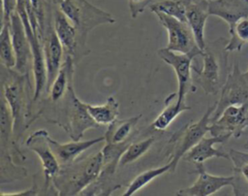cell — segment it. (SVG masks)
Returning a JSON list of instances; mask_svg holds the SVG:
<instances>
[{
	"label": "cell",
	"mask_w": 248,
	"mask_h": 196,
	"mask_svg": "<svg viewBox=\"0 0 248 196\" xmlns=\"http://www.w3.org/2000/svg\"><path fill=\"white\" fill-rule=\"evenodd\" d=\"M170 172V162L166 165L157 167V168H152L145 170L139 174L128 185L127 189L124 191L123 195L124 196H131L136 194L139 190H140L142 187L146 186L149 184L153 180L157 179L158 177Z\"/></svg>",
	"instance_id": "25"
},
{
	"label": "cell",
	"mask_w": 248,
	"mask_h": 196,
	"mask_svg": "<svg viewBox=\"0 0 248 196\" xmlns=\"http://www.w3.org/2000/svg\"><path fill=\"white\" fill-rule=\"evenodd\" d=\"M54 105L53 114L46 117V120L63 128L72 140L80 141L87 130L98 128L99 124L90 115L86 103L77 96L74 84L69 87L65 97Z\"/></svg>",
	"instance_id": "2"
},
{
	"label": "cell",
	"mask_w": 248,
	"mask_h": 196,
	"mask_svg": "<svg viewBox=\"0 0 248 196\" xmlns=\"http://www.w3.org/2000/svg\"><path fill=\"white\" fill-rule=\"evenodd\" d=\"M155 15L168 32V45L166 47L168 49L188 53L200 49L196 43L192 29L187 22L163 13H156Z\"/></svg>",
	"instance_id": "10"
},
{
	"label": "cell",
	"mask_w": 248,
	"mask_h": 196,
	"mask_svg": "<svg viewBox=\"0 0 248 196\" xmlns=\"http://www.w3.org/2000/svg\"><path fill=\"white\" fill-rule=\"evenodd\" d=\"M156 0H128L130 14L133 18H137L145 8L149 7Z\"/></svg>",
	"instance_id": "30"
},
{
	"label": "cell",
	"mask_w": 248,
	"mask_h": 196,
	"mask_svg": "<svg viewBox=\"0 0 248 196\" xmlns=\"http://www.w3.org/2000/svg\"><path fill=\"white\" fill-rule=\"evenodd\" d=\"M230 40L224 47L227 52L234 50L240 51L242 47L248 44V16L238 19L231 28H229Z\"/></svg>",
	"instance_id": "26"
},
{
	"label": "cell",
	"mask_w": 248,
	"mask_h": 196,
	"mask_svg": "<svg viewBox=\"0 0 248 196\" xmlns=\"http://www.w3.org/2000/svg\"><path fill=\"white\" fill-rule=\"evenodd\" d=\"M154 137H148L139 142H132L121 155L119 160V166H127L140 159L150 149L151 146L154 144Z\"/></svg>",
	"instance_id": "29"
},
{
	"label": "cell",
	"mask_w": 248,
	"mask_h": 196,
	"mask_svg": "<svg viewBox=\"0 0 248 196\" xmlns=\"http://www.w3.org/2000/svg\"><path fill=\"white\" fill-rule=\"evenodd\" d=\"M186 3L187 23L192 29L196 43L201 49L206 46L204 40V28L208 13V1L206 0H184Z\"/></svg>",
	"instance_id": "17"
},
{
	"label": "cell",
	"mask_w": 248,
	"mask_h": 196,
	"mask_svg": "<svg viewBox=\"0 0 248 196\" xmlns=\"http://www.w3.org/2000/svg\"><path fill=\"white\" fill-rule=\"evenodd\" d=\"M196 165L195 173L198 178L194 183L188 187L177 190L176 195L182 196H209L219 191L225 186H232L234 182V176H214L206 172L203 163Z\"/></svg>",
	"instance_id": "15"
},
{
	"label": "cell",
	"mask_w": 248,
	"mask_h": 196,
	"mask_svg": "<svg viewBox=\"0 0 248 196\" xmlns=\"http://www.w3.org/2000/svg\"><path fill=\"white\" fill-rule=\"evenodd\" d=\"M215 110V104L206 109L202 116L196 122H190L184 125L180 130L175 132L170 140L171 150H170V173H174L179 160L195 145H197L207 132L211 124V116Z\"/></svg>",
	"instance_id": "5"
},
{
	"label": "cell",
	"mask_w": 248,
	"mask_h": 196,
	"mask_svg": "<svg viewBox=\"0 0 248 196\" xmlns=\"http://www.w3.org/2000/svg\"><path fill=\"white\" fill-rule=\"evenodd\" d=\"M149 10L156 13H163L165 15L173 16L181 21L187 22L186 18V3L184 0H160L153 2Z\"/></svg>",
	"instance_id": "27"
},
{
	"label": "cell",
	"mask_w": 248,
	"mask_h": 196,
	"mask_svg": "<svg viewBox=\"0 0 248 196\" xmlns=\"http://www.w3.org/2000/svg\"><path fill=\"white\" fill-rule=\"evenodd\" d=\"M232 136L229 134L218 135L206 138L203 137L197 145H195L188 152L184 154L182 159L187 162H191L194 164L203 163L207 159L217 157V158H225L230 159L229 152H226L223 149L214 147L216 144H225Z\"/></svg>",
	"instance_id": "16"
},
{
	"label": "cell",
	"mask_w": 248,
	"mask_h": 196,
	"mask_svg": "<svg viewBox=\"0 0 248 196\" xmlns=\"http://www.w3.org/2000/svg\"><path fill=\"white\" fill-rule=\"evenodd\" d=\"M50 4H52V5H56V2H57V0H47Z\"/></svg>",
	"instance_id": "33"
},
{
	"label": "cell",
	"mask_w": 248,
	"mask_h": 196,
	"mask_svg": "<svg viewBox=\"0 0 248 196\" xmlns=\"http://www.w3.org/2000/svg\"><path fill=\"white\" fill-rule=\"evenodd\" d=\"M244 73V76H245V78L247 79V81H248V69H247V71H245V72H243Z\"/></svg>",
	"instance_id": "34"
},
{
	"label": "cell",
	"mask_w": 248,
	"mask_h": 196,
	"mask_svg": "<svg viewBox=\"0 0 248 196\" xmlns=\"http://www.w3.org/2000/svg\"><path fill=\"white\" fill-rule=\"evenodd\" d=\"M39 187L36 183V181L34 180L33 182V185L28 188V189H25L24 191H19V192H1V196H35V195H38L39 194Z\"/></svg>",
	"instance_id": "32"
},
{
	"label": "cell",
	"mask_w": 248,
	"mask_h": 196,
	"mask_svg": "<svg viewBox=\"0 0 248 196\" xmlns=\"http://www.w3.org/2000/svg\"><path fill=\"white\" fill-rule=\"evenodd\" d=\"M141 117V114L135 115L126 119H115L108 124L107 131L105 132V142L108 144H118L125 142L131 138L134 128L138 124Z\"/></svg>",
	"instance_id": "23"
},
{
	"label": "cell",
	"mask_w": 248,
	"mask_h": 196,
	"mask_svg": "<svg viewBox=\"0 0 248 196\" xmlns=\"http://www.w3.org/2000/svg\"><path fill=\"white\" fill-rule=\"evenodd\" d=\"M206 1H210V0H206Z\"/></svg>",
	"instance_id": "36"
},
{
	"label": "cell",
	"mask_w": 248,
	"mask_h": 196,
	"mask_svg": "<svg viewBox=\"0 0 248 196\" xmlns=\"http://www.w3.org/2000/svg\"><path fill=\"white\" fill-rule=\"evenodd\" d=\"M76 26L80 41L86 46L87 35L103 24L115 23L116 19L108 12L88 0H57L55 5Z\"/></svg>",
	"instance_id": "4"
},
{
	"label": "cell",
	"mask_w": 248,
	"mask_h": 196,
	"mask_svg": "<svg viewBox=\"0 0 248 196\" xmlns=\"http://www.w3.org/2000/svg\"><path fill=\"white\" fill-rule=\"evenodd\" d=\"M1 95L5 98L14 118L15 141L18 142L28 126L36 119L32 114L33 95L30 96L29 75H22L15 69L2 65Z\"/></svg>",
	"instance_id": "1"
},
{
	"label": "cell",
	"mask_w": 248,
	"mask_h": 196,
	"mask_svg": "<svg viewBox=\"0 0 248 196\" xmlns=\"http://www.w3.org/2000/svg\"><path fill=\"white\" fill-rule=\"evenodd\" d=\"M248 102V81L240 70L238 62H234L232 70L221 87L219 100L215 103V110L211 116V122L216 120L223 111L232 105H241Z\"/></svg>",
	"instance_id": "6"
},
{
	"label": "cell",
	"mask_w": 248,
	"mask_h": 196,
	"mask_svg": "<svg viewBox=\"0 0 248 196\" xmlns=\"http://www.w3.org/2000/svg\"><path fill=\"white\" fill-rule=\"evenodd\" d=\"M208 13L223 19L231 28L238 19L248 16V0H210Z\"/></svg>",
	"instance_id": "18"
},
{
	"label": "cell",
	"mask_w": 248,
	"mask_h": 196,
	"mask_svg": "<svg viewBox=\"0 0 248 196\" xmlns=\"http://www.w3.org/2000/svg\"><path fill=\"white\" fill-rule=\"evenodd\" d=\"M156 1H157V0H156Z\"/></svg>",
	"instance_id": "37"
},
{
	"label": "cell",
	"mask_w": 248,
	"mask_h": 196,
	"mask_svg": "<svg viewBox=\"0 0 248 196\" xmlns=\"http://www.w3.org/2000/svg\"><path fill=\"white\" fill-rule=\"evenodd\" d=\"M202 57V68L193 66L196 74V82L205 94H216L221 90V61L218 54L210 46H205L201 55Z\"/></svg>",
	"instance_id": "12"
},
{
	"label": "cell",
	"mask_w": 248,
	"mask_h": 196,
	"mask_svg": "<svg viewBox=\"0 0 248 196\" xmlns=\"http://www.w3.org/2000/svg\"><path fill=\"white\" fill-rule=\"evenodd\" d=\"M248 126V102L227 107L221 115L211 122L209 132L213 136L229 134L240 138Z\"/></svg>",
	"instance_id": "11"
},
{
	"label": "cell",
	"mask_w": 248,
	"mask_h": 196,
	"mask_svg": "<svg viewBox=\"0 0 248 196\" xmlns=\"http://www.w3.org/2000/svg\"><path fill=\"white\" fill-rule=\"evenodd\" d=\"M103 168L102 150L80 160L61 166L57 176L52 180V186L58 195L73 196L91 184Z\"/></svg>",
	"instance_id": "3"
},
{
	"label": "cell",
	"mask_w": 248,
	"mask_h": 196,
	"mask_svg": "<svg viewBox=\"0 0 248 196\" xmlns=\"http://www.w3.org/2000/svg\"><path fill=\"white\" fill-rule=\"evenodd\" d=\"M202 49H198L188 53L176 52L168 49L167 48L160 49L157 51L158 56L170 66L177 79V99L180 101L185 100V97L188 92L195 91L192 82V71L193 65L192 62L195 57L202 55Z\"/></svg>",
	"instance_id": "7"
},
{
	"label": "cell",
	"mask_w": 248,
	"mask_h": 196,
	"mask_svg": "<svg viewBox=\"0 0 248 196\" xmlns=\"http://www.w3.org/2000/svg\"><path fill=\"white\" fill-rule=\"evenodd\" d=\"M230 159L233 164L234 182L232 191L234 195L248 194V153L230 149Z\"/></svg>",
	"instance_id": "22"
},
{
	"label": "cell",
	"mask_w": 248,
	"mask_h": 196,
	"mask_svg": "<svg viewBox=\"0 0 248 196\" xmlns=\"http://www.w3.org/2000/svg\"><path fill=\"white\" fill-rule=\"evenodd\" d=\"M189 110H191V107L186 104L185 100H178L177 93L173 92L167 97L165 100V108L152 121L150 127L155 131H164L181 113Z\"/></svg>",
	"instance_id": "21"
},
{
	"label": "cell",
	"mask_w": 248,
	"mask_h": 196,
	"mask_svg": "<svg viewBox=\"0 0 248 196\" xmlns=\"http://www.w3.org/2000/svg\"><path fill=\"white\" fill-rule=\"evenodd\" d=\"M105 141V136L98 137L86 141H72L66 143H59L52 139L50 135L48 136L49 146L55 154L57 160L61 166L70 164L77 160V158L86 149L90 148L92 146Z\"/></svg>",
	"instance_id": "19"
},
{
	"label": "cell",
	"mask_w": 248,
	"mask_h": 196,
	"mask_svg": "<svg viewBox=\"0 0 248 196\" xmlns=\"http://www.w3.org/2000/svg\"><path fill=\"white\" fill-rule=\"evenodd\" d=\"M42 41L47 78L46 92H47L65 60L64 48L54 30L52 17L46 27Z\"/></svg>",
	"instance_id": "13"
},
{
	"label": "cell",
	"mask_w": 248,
	"mask_h": 196,
	"mask_svg": "<svg viewBox=\"0 0 248 196\" xmlns=\"http://www.w3.org/2000/svg\"><path fill=\"white\" fill-rule=\"evenodd\" d=\"M75 66L76 63L73 57L71 55L65 54V60L63 62V65L46 92L47 104L54 105L60 102L65 97L69 87L73 84Z\"/></svg>",
	"instance_id": "20"
},
{
	"label": "cell",
	"mask_w": 248,
	"mask_h": 196,
	"mask_svg": "<svg viewBox=\"0 0 248 196\" xmlns=\"http://www.w3.org/2000/svg\"><path fill=\"white\" fill-rule=\"evenodd\" d=\"M87 110L99 125H108L113 122L119 114V103L114 96H109L102 105H92L86 103Z\"/></svg>",
	"instance_id": "24"
},
{
	"label": "cell",
	"mask_w": 248,
	"mask_h": 196,
	"mask_svg": "<svg viewBox=\"0 0 248 196\" xmlns=\"http://www.w3.org/2000/svg\"><path fill=\"white\" fill-rule=\"evenodd\" d=\"M0 59L1 64L9 69H14L16 64V56L12 41L10 24H2L0 34Z\"/></svg>",
	"instance_id": "28"
},
{
	"label": "cell",
	"mask_w": 248,
	"mask_h": 196,
	"mask_svg": "<svg viewBox=\"0 0 248 196\" xmlns=\"http://www.w3.org/2000/svg\"><path fill=\"white\" fill-rule=\"evenodd\" d=\"M244 148L248 150V140L246 141V143H245V145H244Z\"/></svg>",
	"instance_id": "35"
},
{
	"label": "cell",
	"mask_w": 248,
	"mask_h": 196,
	"mask_svg": "<svg viewBox=\"0 0 248 196\" xmlns=\"http://www.w3.org/2000/svg\"><path fill=\"white\" fill-rule=\"evenodd\" d=\"M53 27L60 40L65 54L71 55L75 63L89 53V49L80 41L78 32L73 22L54 5L52 13Z\"/></svg>",
	"instance_id": "8"
},
{
	"label": "cell",
	"mask_w": 248,
	"mask_h": 196,
	"mask_svg": "<svg viewBox=\"0 0 248 196\" xmlns=\"http://www.w3.org/2000/svg\"><path fill=\"white\" fill-rule=\"evenodd\" d=\"M48 132L46 129H40L29 135L25 145L39 157L44 170V187L48 189L52 184V180L57 176L61 165L53 153L48 143Z\"/></svg>",
	"instance_id": "9"
},
{
	"label": "cell",
	"mask_w": 248,
	"mask_h": 196,
	"mask_svg": "<svg viewBox=\"0 0 248 196\" xmlns=\"http://www.w3.org/2000/svg\"><path fill=\"white\" fill-rule=\"evenodd\" d=\"M16 10V0H2V24H10L11 16Z\"/></svg>",
	"instance_id": "31"
},
{
	"label": "cell",
	"mask_w": 248,
	"mask_h": 196,
	"mask_svg": "<svg viewBox=\"0 0 248 196\" xmlns=\"http://www.w3.org/2000/svg\"><path fill=\"white\" fill-rule=\"evenodd\" d=\"M10 30L16 56V64L14 69L22 75H29L33 65L31 46L21 17L16 10L11 16Z\"/></svg>",
	"instance_id": "14"
}]
</instances>
